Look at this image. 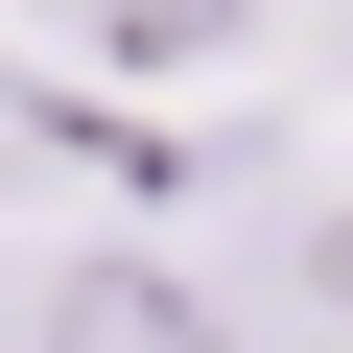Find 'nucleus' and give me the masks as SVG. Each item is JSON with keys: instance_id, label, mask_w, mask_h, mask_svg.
Masks as SVG:
<instances>
[{"instance_id": "obj_2", "label": "nucleus", "mask_w": 353, "mask_h": 353, "mask_svg": "<svg viewBox=\"0 0 353 353\" xmlns=\"http://www.w3.org/2000/svg\"><path fill=\"white\" fill-rule=\"evenodd\" d=\"M71 48H94V71H236L259 0H71Z\"/></svg>"}, {"instance_id": "obj_3", "label": "nucleus", "mask_w": 353, "mask_h": 353, "mask_svg": "<svg viewBox=\"0 0 353 353\" xmlns=\"http://www.w3.org/2000/svg\"><path fill=\"white\" fill-rule=\"evenodd\" d=\"M330 24H353V0H330Z\"/></svg>"}, {"instance_id": "obj_1", "label": "nucleus", "mask_w": 353, "mask_h": 353, "mask_svg": "<svg viewBox=\"0 0 353 353\" xmlns=\"http://www.w3.org/2000/svg\"><path fill=\"white\" fill-rule=\"evenodd\" d=\"M24 353H259V306H236L212 259L94 236V259H48V283H24Z\"/></svg>"}]
</instances>
